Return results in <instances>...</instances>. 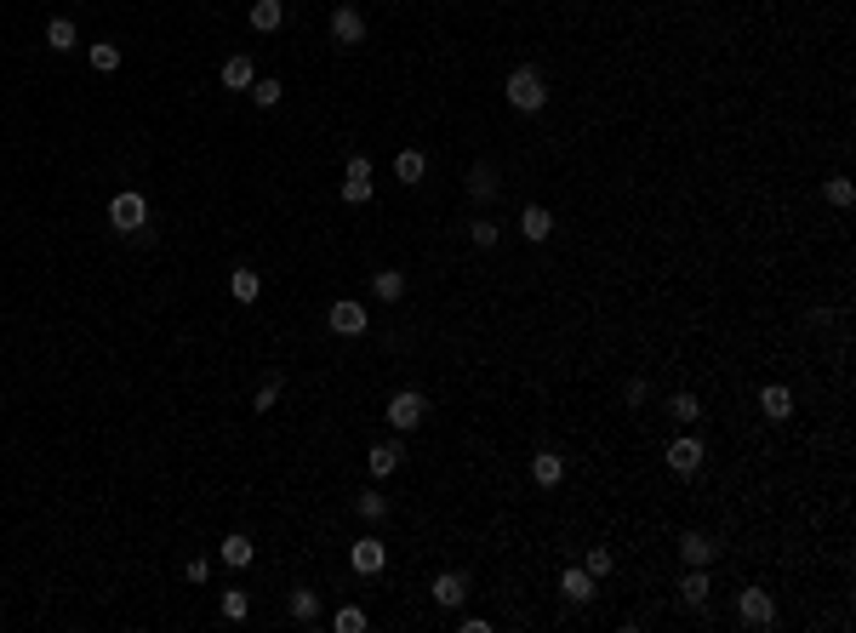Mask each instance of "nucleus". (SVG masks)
<instances>
[{"label": "nucleus", "mask_w": 856, "mask_h": 633, "mask_svg": "<svg viewBox=\"0 0 856 633\" xmlns=\"http://www.w3.org/2000/svg\"><path fill=\"white\" fill-rule=\"evenodd\" d=\"M291 622H303V628L320 622V594L315 588H291Z\"/></svg>", "instance_id": "nucleus-19"}, {"label": "nucleus", "mask_w": 856, "mask_h": 633, "mask_svg": "<svg viewBox=\"0 0 856 633\" xmlns=\"http://www.w3.org/2000/svg\"><path fill=\"white\" fill-rule=\"evenodd\" d=\"M246 91H252V103H257V109H274V103L286 98V91H280V81H252Z\"/></svg>", "instance_id": "nucleus-30"}, {"label": "nucleus", "mask_w": 856, "mask_h": 633, "mask_svg": "<svg viewBox=\"0 0 856 633\" xmlns=\"http://www.w3.org/2000/svg\"><path fill=\"white\" fill-rule=\"evenodd\" d=\"M423 416H428V399L417 389H400L394 399H388V428H394V434H411Z\"/></svg>", "instance_id": "nucleus-3"}, {"label": "nucleus", "mask_w": 856, "mask_h": 633, "mask_svg": "<svg viewBox=\"0 0 856 633\" xmlns=\"http://www.w3.org/2000/svg\"><path fill=\"white\" fill-rule=\"evenodd\" d=\"M759 411H765L771 423H788V416H793V389H783V382H765V389H759Z\"/></svg>", "instance_id": "nucleus-10"}, {"label": "nucleus", "mask_w": 856, "mask_h": 633, "mask_svg": "<svg viewBox=\"0 0 856 633\" xmlns=\"http://www.w3.org/2000/svg\"><path fill=\"white\" fill-rule=\"evenodd\" d=\"M332 628H337V633H360V628H366V611H360V605H342V611L332 616Z\"/></svg>", "instance_id": "nucleus-33"}, {"label": "nucleus", "mask_w": 856, "mask_h": 633, "mask_svg": "<svg viewBox=\"0 0 856 633\" xmlns=\"http://www.w3.org/2000/svg\"><path fill=\"white\" fill-rule=\"evenodd\" d=\"M354 514H360L366 525H377V519H388V497H383V491H360V502H354Z\"/></svg>", "instance_id": "nucleus-27"}, {"label": "nucleus", "mask_w": 856, "mask_h": 633, "mask_svg": "<svg viewBox=\"0 0 856 633\" xmlns=\"http://www.w3.org/2000/svg\"><path fill=\"white\" fill-rule=\"evenodd\" d=\"M469 240H474V245H497V223H491V218H474V223H469Z\"/></svg>", "instance_id": "nucleus-34"}, {"label": "nucleus", "mask_w": 856, "mask_h": 633, "mask_svg": "<svg viewBox=\"0 0 856 633\" xmlns=\"http://www.w3.org/2000/svg\"><path fill=\"white\" fill-rule=\"evenodd\" d=\"M532 480H537L542 491H554L559 480H566V457H559V451H537V457H532Z\"/></svg>", "instance_id": "nucleus-11"}, {"label": "nucleus", "mask_w": 856, "mask_h": 633, "mask_svg": "<svg viewBox=\"0 0 856 633\" xmlns=\"http://www.w3.org/2000/svg\"><path fill=\"white\" fill-rule=\"evenodd\" d=\"M332 40L337 46H360L366 40V12L360 6H337L332 12Z\"/></svg>", "instance_id": "nucleus-6"}, {"label": "nucleus", "mask_w": 856, "mask_h": 633, "mask_svg": "<svg viewBox=\"0 0 856 633\" xmlns=\"http://www.w3.org/2000/svg\"><path fill=\"white\" fill-rule=\"evenodd\" d=\"M713 553H720V548H713V536H703V531H685L679 536V560L685 565H708Z\"/></svg>", "instance_id": "nucleus-15"}, {"label": "nucleus", "mask_w": 856, "mask_h": 633, "mask_svg": "<svg viewBox=\"0 0 856 633\" xmlns=\"http://www.w3.org/2000/svg\"><path fill=\"white\" fill-rule=\"evenodd\" d=\"M428 594H434V605H440V611H457L463 599H469V577H463V570H445V577H434Z\"/></svg>", "instance_id": "nucleus-9"}, {"label": "nucleus", "mask_w": 856, "mask_h": 633, "mask_svg": "<svg viewBox=\"0 0 856 633\" xmlns=\"http://www.w3.org/2000/svg\"><path fill=\"white\" fill-rule=\"evenodd\" d=\"M611 565H617V560H611V548H588V560H583V570H588L594 582H600V577H611Z\"/></svg>", "instance_id": "nucleus-32"}, {"label": "nucleus", "mask_w": 856, "mask_h": 633, "mask_svg": "<svg viewBox=\"0 0 856 633\" xmlns=\"http://www.w3.org/2000/svg\"><path fill=\"white\" fill-rule=\"evenodd\" d=\"M394 172H400V183H423L428 177V154L423 149H400L394 154Z\"/></svg>", "instance_id": "nucleus-18"}, {"label": "nucleus", "mask_w": 856, "mask_h": 633, "mask_svg": "<svg viewBox=\"0 0 856 633\" xmlns=\"http://www.w3.org/2000/svg\"><path fill=\"white\" fill-rule=\"evenodd\" d=\"M342 200H349V206H366V200H371V183H354V177H342Z\"/></svg>", "instance_id": "nucleus-35"}, {"label": "nucleus", "mask_w": 856, "mask_h": 633, "mask_svg": "<svg viewBox=\"0 0 856 633\" xmlns=\"http://www.w3.org/2000/svg\"><path fill=\"white\" fill-rule=\"evenodd\" d=\"M349 565L360 570V577H377V570L388 565V543H383V536H360V543L349 548Z\"/></svg>", "instance_id": "nucleus-4"}, {"label": "nucleus", "mask_w": 856, "mask_h": 633, "mask_svg": "<svg viewBox=\"0 0 856 633\" xmlns=\"http://www.w3.org/2000/svg\"><path fill=\"white\" fill-rule=\"evenodd\" d=\"M286 23V0H252V29L257 35H274Z\"/></svg>", "instance_id": "nucleus-14"}, {"label": "nucleus", "mask_w": 856, "mask_h": 633, "mask_svg": "<svg viewBox=\"0 0 856 633\" xmlns=\"http://www.w3.org/2000/svg\"><path fill=\"white\" fill-rule=\"evenodd\" d=\"M668 416H674L679 428H691L696 416H703V399H696V394H674V399H668Z\"/></svg>", "instance_id": "nucleus-25"}, {"label": "nucleus", "mask_w": 856, "mask_h": 633, "mask_svg": "<svg viewBox=\"0 0 856 633\" xmlns=\"http://www.w3.org/2000/svg\"><path fill=\"white\" fill-rule=\"evenodd\" d=\"M737 611H742V622H748V628H771V622H776V599H771L765 588H742Z\"/></svg>", "instance_id": "nucleus-5"}, {"label": "nucleus", "mask_w": 856, "mask_h": 633, "mask_svg": "<svg viewBox=\"0 0 856 633\" xmlns=\"http://www.w3.org/2000/svg\"><path fill=\"white\" fill-rule=\"evenodd\" d=\"M520 235H525V240H537V245L549 240V235H554V218H549V206H525V211H520Z\"/></svg>", "instance_id": "nucleus-16"}, {"label": "nucleus", "mask_w": 856, "mask_h": 633, "mask_svg": "<svg viewBox=\"0 0 856 633\" xmlns=\"http://www.w3.org/2000/svg\"><path fill=\"white\" fill-rule=\"evenodd\" d=\"M349 177L354 183H371V160H366V154H354V160H349Z\"/></svg>", "instance_id": "nucleus-36"}, {"label": "nucleus", "mask_w": 856, "mask_h": 633, "mask_svg": "<svg viewBox=\"0 0 856 633\" xmlns=\"http://www.w3.org/2000/svg\"><path fill=\"white\" fill-rule=\"evenodd\" d=\"M366 468L377 474V480H383V474H394V468H400V440H377V445L366 451Z\"/></svg>", "instance_id": "nucleus-17"}, {"label": "nucleus", "mask_w": 856, "mask_h": 633, "mask_svg": "<svg viewBox=\"0 0 856 633\" xmlns=\"http://www.w3.org/2000/svg\"><path fill=\"white\" fill-rule=\"evenodd\" d=\"M703 457H708V451H703V440H691V434H679L674 445H668V468L685 474V480H691V474L703 468Z\"/></svg>", "instance_id": "nucleus-7"}, {"label": "nucleus", "mask_w": 856, "mask_h": 633, "mask_svg": "<svg viewBox=\"0 0 856 633\" xmlns=\"http://www.w3.org/2000/svg\"><path fill=\"white\" fill-rule=\"evenodd\" d=\"M229 291H235V303H257V291H263V280L252 269H235L229 274Z\"/></svg>", "instance_id": "nucleus-26"}, {"label": "nucleus", "mask_w": 856, "mask_h": 633, "mask_svg": "<svg viewBox=\"0 0 856 633\" xmlns=\"http://www.w3.org/2000/svg\"><path fill=\"white\" fill-rule=\"evenodd\" d=\"M217 553H223L229 565H252V553H257V548H252V536H246V531H229V536H223V548H217Z\"/></svg>", "instance_id": "nucleus-22"}, {"label": "nucleus", "mask_w": 856, "mask_h": 633, "mask_svg": "<svg viewBox=\"0 0 856 633\" xmlns=\"http://www.w3.org/2000/svg\"><path fill=\"white\" fill-rule=\"evenodd\" d=\"M252 81H257L252 57H229V64H223V86H229V91H246Z\"/></svg>", "instance_id": "nucleus-23"}, {"label": "nucleus", "mask_w": 856, "mask_h": 633, "mask_svg": "<svg viewBox=\"0 0 856 633\" xmlns=\"http://www.w3.org/2000/svg\"><path fill=\"white\" fill-rule=\"evenodd\" d=\"M108 223L120 228V235H137V228H149V200L137 189H120L115 200H108Z\"/></svg>", "instance_id": "nucleus-2"}, {"label": "nucleus", "mask_w": 856, "mask_h": 633, "mask_svg": "<svg viewBox=\"0 0 856 633\" xmlns=\"http://www.w3.org/2000/svg\"><path fill=\"white\" fill-rule=\"evenodd\" d=\"M91 69L115 74V69H120V46H108V40H98V46H91Z\"/></svg>", "instance_id": "nucleus-31"}, {"label": "nucleus", "mask_w": 856, "mask_h": 633, "mask_svg": "<svg viewBox=\"0 0 856 633\" xmlns=\"http://www.w3.org/2000/svg\"><path fill=\"white\" fill-rule=\"evenodd\" d=\"M246 611H252V594H246V588H229V594H223V616H229V622H246Z\"/></svg>", "instance_id": "nucleus-29"}, {"label": "nucleus", "mask_w": 856, "mask_h": 633, "mask_svg": "<svg viewBox=\"0 0 856 633\" xmlns=\"http://www.w3.org/2000/svg\"><path fill=\"white\" fill-rule=\"evenodd\" d=\"M325 326H332L337 337H360V331H366V308L354 303V297H342V303H332V314H325Z\"/></svg>", "instance_id": "nucleus-8"}, {"label": "nucleus", "mask_w": 856, "mask_h": 633, "mask_svg": "<svg viewBox=\"0 0 856 633\" xmlns=\"http://www.w3.org/2000/svg\"><path fill=\"white\" fill-rule=\"evenodd\" d=\"M274 394H280V382H269V389H257V411H274Z\"/></svg>", "instance_id": "nucleus-37"}, {"label": "nucleus", "mask_w": 856, "mask_h": 633, "mask_svg": "<svg viewBox=\"0 0 856 633\" xmlns=\"http://www.w3.org/2000/svg\"><path fill=\"white\" fill-rule=\"evenodd\" d=\"M371 291H377L383 303H400V297H406V274H400V269H377V274H371Z\"/></svg>", "instance_id": "nucleus-20"}, {"label": "nucleus", "mask_w": 856, "mask_h": 633, "mask_svg": "<svg viewBox=\"0 0 856 633\" xmlns=\"http://www.w3.org/2000/svg\"><path fill=\"white\" fill-rule=\"evenodd\" d=\"M708 594H713V588H708V570H703V565H685L679 599H685V605H708Z\"/></svg>", "instance_id": "nucleus-12"}, {"label": "nucleus", "mask_w": 856, "mask_h": 633, "mask_svg": "<svg viewBox=\"0 0 856 633\" xmlns=\"http://www.w3.org/2000/svg\"><path fill=\"white\" fill-rule=\"evenodd\" d=\"M503 98H508V103H514V109H520V115H537L542 103H549V81H542V69L520 64V69H514L508 81H503Z\"/></svg>", "instance_id": "nucleus-1"}, {"label": "nucleus", "mask_w": 856, "mask_h": 633, "mask_svg": "<svg viewBox=\"0 0 856 633\" xmlns=\"http://www.w3.org/2000/svg\"><path fill=\"white\" fill-rule=\"evenodd\" d=\"M822 194H828V206H851V200H856V189H851V177H845V172L822 183Z\"/></svg>", "instance_id": "nucleus-28"}, {"label": "nucleus", "mask_w": 856, "mask_h": 633, "mask_svg": "<svg viewBox=\"0 0 856 633\" xmlns=\"http://www.w3.org/2000/svg\"><path fill=\"white\" fill-rule=\"evenodd\" d=\"M46 46H52V52H74V46H81V29L69 18H52L46 23Z\"/></svg>", "instance_id": "nucleus-21"}, {"label": "nucleus", "mask_w": 856, "mask_h": 633, "mask_svg": "<svg viewBox=\"0 0 856 633\" xmlns=\"http://www.w3.org/2000/svg\"><path fill=\"white\" fill-rule=\"evenodd\" d=\"M559 594H566L571 605H588V599H594V577H588L583 565H571L566 577H559Z\"/></svg>", "instance_id": "nucleus-13"}, {"label": "nucleus", "mask_w": 856, "mask_h": 633, "mask_svg": "<svg viewBox=\"0 0 856 633\" xmlns=\"http://www.w3.org/2000/svg\"><path fill=\"white\" fill-rule=\"evenodd\" d=\"M497 189H503V183H497V166H486V160H480L474 172H469V194H474V200H491Z\"/></svg>", "instance_id": "nucleus-24"}]
</instances>
